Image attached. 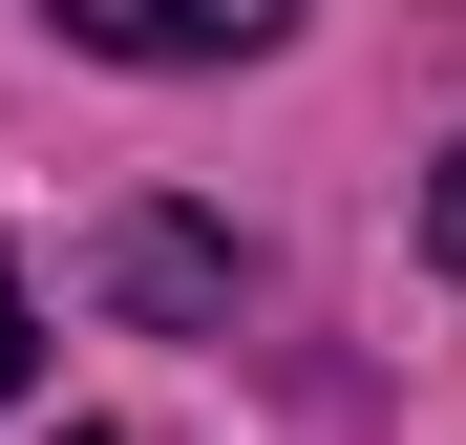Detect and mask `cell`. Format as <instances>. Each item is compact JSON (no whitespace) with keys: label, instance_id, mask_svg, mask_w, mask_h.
Masks as SVG:
<instances>
[{"label":"cell","instance_id":"1","mask_svg":"<svg viewBox=\"0 0 466 445\" xmlns=\"http://www.w3.org/2000/svg\"><path fill=\"white\" fill-rule=\"evenodd\" d=\"M86 64H148V86H212V64H276L297 0H43Z\"/></svg>","mask_w":466,"mask_h":445},{"label":"cell","instance_id":"2","mask_svg":"<svg viewBox=\"0 0 466 445\" xmlns=\"http://www.w3.org/2000/svg\"><path fill=\"white\" fill-rule=\"evenodd\" d=\"M106 297H127L148 339H212L233 297H255V255H233L212 212H127V234H106Z\"/></svg>","mask_w":466,"mask_h":445},{"label":"cell","instance_id":"3","mask_svg":"<svg viewBox=\"0 0 466 445\" xmlns=\"http://www.w3.org/2000/svg\"><path fill=\"white\" fill-rule=\"evenodd\" d=\"M43 382V297H22V255H0V403Z\"/></svg>","mask_w":466,"mask_h":445},{"label":"cell","instance_id":"4","mask_svg":"<svg viewBox=\"0 0 466 445\" xmlns=\"http://www.w3.org/2000/svg\"><path fill=\"white\" fill-rule=\"evenodd\" d=\"M424 255L466 276V148H445V170H424Z\"/></svg>","mask_w":466,"mask_h":445},{"label":"cell","instance_id":"5","mask_svg":"<svg viewBox=\"0 0 466 445\" xmlns=\"http://www.w3.org/2000/svg\"><path fill=\"white\" fill-rule=\"evenodd\" d=\"M64 445H148V424H64Z\"/></svg>","mask_w":466,"mask_h":445}]
</instances>
